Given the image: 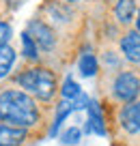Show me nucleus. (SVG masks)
Instances as JSON below:
<instances>
[{
    "label": "nucleus",
    "mask_w": 140,
    "mask_h": 146,
    "mask_svg": "<svg viewBox=\"0 0 140 146\" xmlns=\"http://www.w3.org/2000/svg\"><path fill=\"white\" fill-rule=\"evenodd\" d=\"M13 62H15V52L9 45L0 47V78L9 75V71L13 69Z\"/></svg>",
    "instance_id": "obj_11"
},
{
    "label": "nucleus",
    "mask_w": 140,
    "mask_h": 146,
    "mask_svg": "<svg viewBox=\"0 0 140 146\" xmlns=\"http://www.w3.org/2000/svg\"><path fill=\"white\" fill-rule=\"evenodd\" d=\"M17 84L24 88V92H32L37 99L50 101L56 95V78L50 69L43 67H30L24 69L17 75Z\"/></svg>",
    "instance_id": "obj_2"
},
{
    "label": "nucleus",
    "mask_w": 140,
    "mask_h": 146,
    "mask_svg": "<svg viewBox=\"0 0 140 146\" xmlns=\"http://www.w3.org/2000/svg\"><path fill=\"white\" fill-rule=\"evenodd\" d=\"M86 110H88V131L97 133V135H106V123H104V114L99 110V103L90 101Z\"/></svg>",
    "instance_id": "obj_8"
},
{
    "label": "nucleus",
    "mask_w": 140,
    "mask_h": 146,
    "mask_svg": "<svg viewBox=\"0 0 140 146\" xmlns=\"http://www.w3.org/2000/svg\"><path fill=\"white\" fill-rule=\"evenodd\" d=\"M60 95H63L65 101H76L78 97L82 95V90H80V86H78L71 78H67V80H65V84H63V88H60Z\"/></svg>",
    "instance_id": "obj_15"
},
{
    "label": "nucleus",
    "mask_w": 140,
    "mask_h": 146,
    "mask_svg": "<svg viewBox=\"0 0 140 146\" xmlns=\"http://www.w3.org/2000/svg\"><path fill=\"white\" fill-rule=\"evenodd\" d=\"M67 2H78V0H67Z\"/></svg>",
    "instance_id": "obj_20"
},
{
    "label": "nucleus",
    "mask_w": 140,
    "mask_h": 146,
    "mask_svg": "<svg viewBox=\"0 0 140 146\" xmlns=\"http://www.w3.org/2000/svg\"><path fill=\"white\" fill-rule=\"evenodd\" d=\"M0 146H2V144H0Z\"/></svg>",
    "instance_id": "obj_21"
},
{
    "label": "nucleus",
    "mask_w": 140,
    "mask_h": 146,
    "mask_svg": "<svg viewBox=\"0 0 140 146\" xmlns=\"http://www.w3.org/2000/svg\"><path fill=\"white\" fill-rule=\"evenodd\" d=\"M11 39V26L7 22H0V47H5Z\"/></svg>",
    "instance_id": "obj_17"
},
{
    "label": "nucleus",
    "mask_w": 140,
    "mask_h": 146,
    "mask_svg": "<svg viewBox=\"0 0 140 146\" xmlns=\"http://www.w3.org/2000/svg\"><path fill=\"white\" fill-rule=\"evenodd\" d=\"M78 69H80V73L84 75V78H93V75L97 73V69H99V62H97L95 54L84 52V54L80 56V60H78Z\"/></svg>",
    "instance_id": "obj_10"
},
{
    "label": "nucleus",
    "mask_w": 140,
    "mask_h": 146,
    "mask_svg": "<svg viewBox=\"0 0 140 146\" xmlns=\"http://www.w3.org/2000/svg\"><path fill=\"white\" fill-rule=\"evenodd\" d=\"M7 2H11V5H13V7H17V5H22L24 0H7Z\"/></svg>",
    "instance_id": "obj_18"
},
{
    "label": "nucleus",
    "mask_w": 140,
    "mask_h": 146,
    "mask_svg": "<svg viewBox=\"0 0 140 146\" xmlns=\"http://www.w3.org/2000/svg\"><path fill=\"white\" fill-rule=\"evenodd\" d=\"M39 108L28 92L15 88L0 92V120L28 129L39 123Z\"/></svg>",
    "instance_id": "obj_1"
},
{
    "label": "nucleus",
    "mask_w": 140,
    "mask_h": 146,
    "mask_svg": "<svg viewBox=\"0 0 140 146\" xmlns=\"http://www.w3.org/2000/svg\"><path fill=\"white\" fill-rule=\"evenodd\" d=\"M136 30L140 32V11H138V19H136Z\"/></svg>",
    "instance_id": "obj_19"
},
{
    "label": "nucleus",
    "mask_w": 140,
    "mask_h": 146,
    "mask_svg": "<svg viewBox=\"0 0 140 146\" xmlns=\"http://www.w3.org/2000/svg\"><path fill=\"white\" fill-rule=\"evenodd\" d=\"M121 52L129 62L140 64V32L138 30H127L121 36Z\"/></svg>",
    "instance_id": "obj_6"
},
{
    "label": "nucleus",
    "mask_w": 140,
    "mask_h": 146,
    "mask_svg": "<svg viewBox=\"0 0 140 146\" xmlns=\"http://www.w3.org/2000/svg\"><path fill=\"white\" fill-rule=\"evenodd\" d=\"M119 123L127 133H140V101L134 103H125L119 114Z\"/></svg>",
    "instance_id": "obj_5"
},
{
    "label": "nucleus",
    "mask_w": 140,
    "mask_h": 146,
    "mask_svg": "<svg viewBox=\"0 0 140 146\" xmlns=\"http://www.w3.org/2000/svg\"><path fill=\"white\" fill-rule=\"evenodd\" d=\"M28 131L24 127H15V125L2 123L0 125V144L2 146H17L26 140Z\"/></svg>",
    "instance_id": "obj_7"
},
{
    "label": "nucleus",
    "mask_w": 140,
    "mask_h": 146,
    "mask_svg": "<svg viewBox=\"0 0 140 146\" xmlns=\"http://www.w3.org/2000/svg\"><path fill=\"white\" fill-rule=\"evenodd\" d=\"M112 97L121 103H134L140 97V78L131 71L119 73L112 82Z\"/></svg>",
    "instance_id": "obj_3"
},
{
    "label": "nucleus",
    "mask_w": 140,
    "mask_h": 146,
    "mask_svg": "<svg viewBox=\"0 0 140 146\" xmlns=\"http://www.w3.org/2000/svg\"><path fill=\"white\" fill-rule=\"evenodd\" d=\"M48 11H50L52 19H56V22H69L71 19V9L65 2H50Z\"/></svg>",
    "instance_id": "obj_12"
},
{
    "label": "nucleus",
    "mask_w": 140,
    "mask_h": 146,
    "mask_svg": "<svg viewBox=\"0 0 140 146\" xmlns=\"http://www.w3.org/2000/svg\"><path fill=\"white\" fill-rule=\"evenodd\" d=\"M136 13V0H117V7H114V17H117L119 24L127 26L131 24Z\"/></svg>",
    "instance_id": "obj_9"
},
{
    "label": "nucleus",
    "mask_w": 140,
    "mask_h": 146,
    "mask_svg": "<svg viewBox=\"0 0 140 146\" xmlns=\"http://www.w3.org/2000/svg\"><path fill=\"white\" fill-rule=\"evenodd\" d=\"M22 50H24V56H26L28 60L39 58V47H37V43L32 41V36L28 35V32H22Z\"/></svg>",
    "instance_id": "obj_14"
},
{
    "label": "nucleus",
    "mask_w": 140,
    "mask_h": 146,
    "mask_svg": "<svg viewBox=\"0 0 140 146\" xmlns=\"http://www.w3.org/2000/svg\"><path fill=\"white\" fill-rule=\"evenodd\" d=\"M73 110H76V108H73L71 101H63V103H58V110H56V118H54V125H52V131H50L52 135H56V131H58V127L63 125V120L67 118L69 114H71Z\"/></svg>",
    "instance_id": "obj_13"
},
{
    "label": "nucleus",
    "mask_w": 140,
    "mask_h": 146,
    "mask_svg": "<svg viewBox=\"0 0 140 146\" xmlns=\"http://www.w3.org/2000/svg\"><path fill=\"white\" fill-rule=\"evenodd\" d=\"M26 32L32 36V41L37 43L39 50H45V52L54 50V45H56V32L52 30L43 19H30Z\"/></svg>",
    "instance_id": "obj_4"
},
{
    "label": "nucleus",
    "mask_w": 140,
    "mask_h": 146,
    "mask_svg": "<svg viewBox=\"0 0 140 146\" xmlns=\"http://www.w3.org/2000/svg\"><path fill=\"white\" fill-rule=\"evenodd\" d=\"M80 140H82V131L78 127H69L67 131L60 135V142H63L65 146H76V144H80Z\"/></svg>",
    "instance_id": "obj_16"
}]
</instances>
